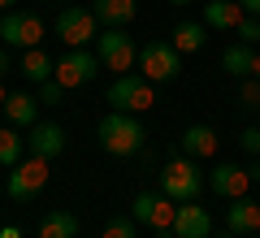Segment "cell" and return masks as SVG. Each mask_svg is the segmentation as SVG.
<instances>
[{"mask_svg":"<svg viewBox=\"0 0 260 238\" xmlns=\"http://www.w3.org/2000/svg\"><path fill=\"white\" fill-rule=\"evenodd\" d=\"M95 134H100V147L109 156H135L143 147V139H148V130H143V121L135 117V113L109 109L100 117V126H95Z\"/></svg>","mask_w":260,"mask_h":238,"instance_id":"obj_1","label":"cell"},{"mask_svg":"<svg viewBox=\"0 0 260 238\" xmlns=\"http://www.w3.org/2000/svg\"><path fill=\"white\" fill-rule=\"evenodd\" d=\"M160 191L174 203H191L204 191V174H200V165H195L191 156H178V160H169V165L160 169Z\"/></svg>","mask_w":260,"mask_h":238,"instance_id":"obj_2","label":"cell"},{"mask_svg":"<svg viewBox=\"0 0 260 238\" xmlns=\"http://www.w3.org/2000/svg\"><path fill=\"white\" fill-rule=\"evenodd\" d=\"M156 83H148L143 74H117L113 78V87H109V104L117 113H148L152 104H156V91H152Z\"/></svg>","mask_w":260,"mask_h":238,"instance_id":"obj_3","label":"cell"},{"mask_svg":"<svg viewBox=\"0 0 260 238\" xmlns=\"http://www.w3.org/2000/svg\"><path fill=\"white\" fill-rule=\"evenodd\" d=\"M95 56H100L104 70L130 74V65L139 61V48H135V39L126 35V26H104L100 35H95Z\"/></svg>","mask_w":260,"mask_h":238,"instance_id":"obj_4","label":"cell"},{"mask_svg":"<svg viewBox=\"0 0 260 238\" xmlns=\"http://www.w3.org/2000/svg\"><path fill=\"white\" fill-rule=\"evenodd\" d=\"M0 44L5 48H44V18L39 13H22V9H9L0 18Z\"/></svg>","mask_w":260,"mask_h":238,"instance_id":"obj_5","label":"cell"},{"mask_svg":"<svg viewBox=\"0 0 260 238\" xmlns=\"http://www.w3.org/2000/svg\"><path fill=\"white\" fill-rule=\"evenodd\" d=\"M130 217L139 221V225L156 229V234H169L174 229V217H178V203L165 191H139L135 203H130Z\"/></svg>","mask_w":260,"mask_h":238,"instance_id":"obj_6","label":"cell"},{"mask_svg":"<svg viewBox=\"0 0 260 238\" xmlns=\"http://www.w3.org/2000/svg\"><path fill=\"white\" fill-rule=\"evenodd\" d=\"M182 70V52L174 44H148L139 48V74L148 83H174Z\"/></svg>","mask_w":260,"mask_h":238,"instance_id":"obj_7","label":"cell"},{"mask_svg":"<svg viewBox=\"0 0 260 238\" xmlns=\"http://www.w3.org/2000/svg\"><path fill=\"white\" fill-rule=\"evenodd\" d=\"M95 74H100V56L87 52V48H70V52L56 61V74H52V78L65 87V91H74V87H87Z\"/></svg>","mask_w":260,"mask_h":238,"instance_id":"obj_8","label":"cell"},{"mask_svg":"<svg viewBox=\"0 0 260 238\" xmlns=\"http://www.w3.org/2000/svg\"><path fill=\"white\" fill-rule=\"evenodd\" d=\"M44 186H48V160L44 156H30V160H22V165L9 169V199L26 203V199H35Z\"/></svg>","mask_w":260,"mask_h":238,"instance_id":"obj_9","label":"cell"},{"mask_svg":"<svg viewBox=\"0 0 260 238\" xmlns=\"http://www.w3.org/2000/svg\"><path fill=\"white\" fill-rule=\"evenodd\" d=\"M95 35H100V22H95L91 9H61V18H56V39L61 44L87 48Z\"/></svg>","mask_w":260,"mask_h":238,"instance_id":"obj_10","label":"cell"},{"mask_svg":"<svg viewBox=\"0 0 260 238\" xmlns=\"http://www.w3.org/2000/svg\"><path fill=\"white\" fill-rule=\"evenodd\" d=\"M260 178V169H243V165H217L213 178H208V186H213V195H221V199H243V195L251 191V182Z\"/></svg>","mask_w":260,"mask_h":238,"instance_id":"obj_11","label":"cell"},{"mask_svg":"<svg viewBox=\"0 0 260 238\" xmlns=\"http://www.w3.org/2000/svg\"><path fill=\"white\" fill-rule=\"evenodd\" d=\"M26 147H30V156L56 160V156L65 152V126H56V121H35V126H30Z\"/></svg>","mask_w":260,"mask_h":238,"instance_id":"obj_12","label":"cell"},{"mask_svg":"<svg viewBox=\"0 0 260 238\" xmlns=\"http://www.w3.org/2000/svg\"><path fill=\"white\" fill-rule=\"evenodd\" d=\"M174 234L178 238H213V217H208V208H200V203H178V217H174Z\"/></svg>","mask_w":260,"mask_h":238,"instance_id":"obj_13","label":"cell"},{"mask_svg":"<svg viewBox=\"0 0 260 238\" xmlns=\"http://www.w3.org/2000/svg\"><path fill=\"white\" fill-rule=\"evenodd\" d=\"M225 229H234L239 238L247 234H260V203L256 199H230V208H225Z\"/></svg>","mask_w":260,"mask_h":238,"instance_id":"obj_14","label":"cell"},{"mask_svg":"<svg viewBox=\"0 0 260 238\" xmlns=\"http://www.w3.org/2000/svg\"><path fill=\"white\" fill-rule=\"evenodd\" d=\"M247 18L239 0H208L204 5V26L208 30H239V22Z\"/></svg>","mask_w":260,"mask_h":238,"instance_id":"obj_15","label":"cell"},{"mask_svg":"<svg viewBox=\"0 0 260 238\" xmlns=\"http://www.w3.org/2000/svg\"><path fill=\"white\" fill-rule=\"evenodd\" d=\"M182 156H191V160L217 156V130L213 126H186L182 130Z\"/></svg>","mask_w":260,"mask_h":238,"instance_id":"obj_16","label":"cell"},{"mask_svg":"<svg viewBox=\"0 0 260 238\" xmlns=\"http://www.w3.org/2000/svg\"><path fill=\"white\" fill-rule=\"evenodd\" d=\"M5 113H9V126L18 130H30L39 121V100L26 91H9V100H5Z\"/></svg>","mask_w":260,"mask_h":238,"instance_id":"obj_17","label":"cell"},{"mask_svg":"<svg viewBox=\"0 0 260 238\" xmlns=\"http://www.w3.org/2000/svg\"><path fill=\"white\" fill-rule=\"evenodd\" d=\"M91 13H95L100 26H130V18H135V0H95Z\"/></svg>","mask_w":260,"mask_h":238,"instance_id":"obj_18","label":"cell"},{"mask_svg":"<svg viewBox=\"0 0 260 238\" xmlns=\"http://www.w3.org/2000/svg\"><path fill=\"white\" fill-rule=\"evenodd\" d=\"M39 238H78V217L70 208H52L39 221Z\"/></svg>","mask_w":260,"mask_h":238,"instance_id":"obj_19","label":"cell"},{"mask_svg":"<svg viewBox=\"0 0 260 238\" xmlns=\"http://www.w3.org/2000/svg\"><path fill=\"white\" fill-rule=\"evenodd\" d=\"M169 44H174L182 56H191V52H200V48L208 44V26H204V22H178Z\"/></svg>","mask_w":260,"mask_h":238,"instance_id":"obj_20","label":"cell"},{"mask_svg":"<svg viewBox=\"0 0 260 238\" xmlns=\"http://www.w3.org/2000/svg\"><path fill=\"white\" fill-rule=\"evenodd\" d=\"M221 70L234 74V78H247V74L256 70V48L251 44H230L221 52Z\"/></svg>","mask_w":260,"mask_h":238,"instance_id":"obj_21","label":"cell"},{"mask_svg":"<svg viewBox=\"0 0 260 238\" xmlns=\"http://www.w3.org/2000/svg\"><path fill=\"white\" fill-rule=\"evenodd\" d=\"M22 74L39 87V83H48V78L56 74V61L44 52V48H26V52H22Z\"/></svg>","mask_w":260,"mask_h":238,"instance_id":"obj_22","label":"cell"},{"mask_svg":"<svg viewBox=\"0 0 260 238\" xmlns=\"http://www.w3.org/2000/svg\"><path fill=\"white\" fill-rule=\"evenodd\" d=\"M0 165L5 169L22 165V134H18V126H0Z\"/></svg>","mask_w":260,"mask_h":238,"instance_id":"obj_23","label":"cell"},{"mask_svg":"<svg viewBox=\"0 0 260 238\" xmlns=\"http://www.w3.org/2000/svg\"><path fill=\"white\" fill-rule=\"evenodd\" d=\"M100 238H139V221L135 217H113Z\"/></svg>","mask_w":260,"mask_h":238,"instance_id":"obj_24","label":"cell"},{"mask_svg":"<svg viewBox=\"0 0 260 238\" xmlns=\"http://www.w3.org/2000/svg\"><path fill=\"white\" fill-rule=\"evenodd\" d=\"M234 35H239V44H251V48H256V44H260V18H243Z\"/></svg>","mask_w":260,"mask_h":238,"instance_id":"obj_25","label":"cell"},{"mask_svg":"<svg viewBox=\"0 0 260 238\" xmlns=\"http://www.w3.org/2000/svg\"><path fill=\"white\" fill-rule=\"evenodd\" d=\"M61 95H65V87L56 83V78H48V83H39V95H35V100H39V104H61Z\"/></svg>","mask_w":260,"mask_h":238,"instance_id":"obj_26","label":"cell"},{"mask_svg":"<svg viewBox=\"0 0 260 238\" xmlns=\"http://www.w3.org/2000/svg\"><path fill=\"white\" fill-rule=\"evenodd\" d=\"M239 100H243V104H260V78H256V74L239 83Z\"/></svg>","mask_w":260,"mask_h":238,"instance_id":"obj_27","label":"cell"},{"mask_svg":"<svg viewBox=\"0 0 260 238\" xmlns=\"http://www.w3.org/2000/svg\"><path fill=\"white\" fill-rule=\"evenodd\" d=\"M239 147H243L247 156H260V126H247V130H243V134H239Z\"/></svg>","mask_w":260,"mask_h":238,"instance_id":"obj_28","label":"cell"},{"mask_svg":"<svg viewBox=\"0 0 260 238\" xmlns=\"http://www.w3.org/2000/svg\"><path fill=\"white\" fill-rule=\"evenodd\" d=\"M243 9H247V18H260V0H239Z\"/></svg>","mask_w":260,"mask_h":238,"instance_id":"obj_29","label":"cell"},{"mask_svg":"<svg viewBox=\"0 0 260 238\" xmlns=\"http://www.w3.org/2000/svg\"><path fill=\"white\" fill-rule=\"evenodd\" d=\"M0 238H22V229L18 225H5V229H0Z\"/></svg>","mask_w":260,"mask_h":238,"instance_id":"obj_30","label":"cell"},{"mask_svg":"<svg viewBox=\"0 0 260 238\" xmlns=\"http://www.w3.org/2000/svg\"><path fill=\"white\" fill-rule=\"evenodd\" d=\"M5 70H9V48H0V78H5Z\"/></svg>","mask_w":260,"mask_h":238,"instance_id":"obj_31","label":"cell"},{"mask_svg":"<svg viewBox=\"0 0 260 238\" xmlns=\"http://www.w3.org/2000/svg\"><path fill=\"white\" fill-rule=\"evenodd\" d=\"M13 5H18V0H0V9H5V13H9V9H13Z\"/></svg>","mask_w":260,"mask_h":238,"instance_id":"obj_32","label":"cell"},{"mask_svg":"<svg viewBox=\"0 0 260 238\" xmlns=\"http://www.w3.org/2000/svg\"><path fill=\"white\" fill-rule=\"evenodd\" d=\"M5 100H9V91H5V83H0V109H5Z\"/></svg>","mask_w":260,"mask_h":238,"instance_id":"obj_33","label":"cell"},{"mask_svg":"<svg viewBox=\"0 0 260 238\" xmlns=\"http://www.w3.org/2000/svg\"><path fill=\"white\" fill-rule=\"evenodd\" d=\"M217 238H239V234H234V229H225V234H217Z\"/></svg>","mask_w":260,"mask_h":238,"instance_id":"obj_34","label":"cell"},{"mask_svg":"<svg viewBox=\"0 0 260 238\" xmlns=\"http://www.w3.org/2000/svg\"><path fill=\"white\" fill-rule=\"evenodd\" d=\"M251 74H256V78H260V52H256V70H251Z\"/></svg>","mask_w":260,"mask_h":238,"instance_id":"obj_35","label":"cell"},{"mask_svg":"<svg viewBox=\"0 0 260 238\" xmlns=\"http://www.w3.org/2000/svg\"><path fill=\"white\" fill-rule=\"evenodd\" d=\"M169 5H191V0H169Z\"/></svg>","mask_w":260,"mask_h":238,"instance_id":"obj_36","label":"cell"},{"mask_svg":"<svg viewBox=\"0 0 260 238\" xmlns=\"http://www.w3.org/2000/svg\"><path fill=\"white\" fill-rule=\"evenodd\" d=\"M247 238H260V234H247Z\"/></svg>","mask_w":260,"mask_h":238,"instance_id":"obj_37","label":"cell"}]
</instances>
